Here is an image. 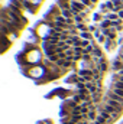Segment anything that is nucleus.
<instances>
[{
	"label": "nucleus",
	"mask_w": 123,
	"mask_h": 124,
	"mask_svg": "<svg viewBox=\"0 0 123 124\" xmlns=\"http://www.w3.org/2000/svg\"><path fill=\"white\" fill-rule=\"evenodd\" d=\"M113 88L123 90V82H120V81H114V82H113Z\"/></svg>",
	"instance_id": "11"
},
{
	"label": "nucleus",
	"mask_w": 123,
	"mask_h": 124,
	"mask_svg": "<svg viewBox=\"0 0 123 124\" xmlns=\"http://www.w3.org/2000/svg\"><path fill=\"white\" fill-rule=\"evenodd\" d=\"M61 15L65 17V19H71L72 16H74V13H72V10L71 9H65V10H61Z\"/></svg>",
	"instance_id": "3"
},
{
	"label": "nucleus",
	"mask_w": 123,
	"mask_h": 124,
	"mask_svg": "<svg viewBox=\"0 0 123 124\" xmlns=\"http://www.w3.org/2000/svg\"><path fill=\"white\" fill-rule=\"evenodd\" d=\"M87 117H88V120H91L93 123L97 120V114H96V111H90V113L87 114Z\"/></svg>",
	"instance_id": "10"
},
{
	"label": "nucleus",
	"mask_w": 123,
	"mask_h": 124,
	"mask_svg": "<svg viewBox=\"0 0 123 124\" xmlns=\"http://www.w3.org/2000/svg\"><path fill=\"white\" fill-rule=\"evenodd\" d=\"M113 79H114V81H120V82H123V75H120V74H114V75H113Z\"/></svg>",
	"instance_id": "14"
},
{
	"label": "nucleus",
	"mask_w": 123,
	"mask_h": 124,
	"mask_svg": "<svg viewBox=\"0 0 123 124\" xmlns=\"http://www.w3.org/2000/svg\"><path fill=\"white\" fill-rule=\"evenodd\" d=\"M122 52H123V49H122Z\"/></svg>",
	"instance_id": "23"
},
{
	"label": "nucleus",
	"mask_w": 123,
	"mask_h": 124,
	"mask_svg": "<svg viewBox=\"0 0 123 124\" xmlns=\"http://www.w3.org/2000/svg\"><path fill=\"white\" fill-rule=\"evenodd\" d=\"M88 45H90V42H88V40H81V45H80V46L84 49V48H87Z\"/></svg>",
	"instance_id": "16"
},
{
	"label": "nucleus",
	"mask_w": 123,
	"mask_h": 124,
	"mask_svg": "<svg viewBox=\"0 0 123 124\" xmlns=\"http://www.w3.org/2000/svg\"><path fill=\"white\" fill-rule=\"evenodd\" d=\"M122 66H123V62L120 61V59H114V61H113V68H114L117 72L122 69Z\"/></svg>",
	"instance_id": "5"
},
{
	"label": "nucleus",
	"mask_w": 123,
	"mask_h": 124,
	"mask_svg": "<svg viewBox=\"0 0 123 124\" xmlns=\"http://www.w3.org/2000/svg\"><path fill=\"white\" fill-rule=\"evenodd\" d=\"M94 36H96V38L101 36V32H100V31H96V32H94Z\"/></svg>",
	"instance_id": "19"
},
{
	"label": "nucleus",
	"mask_w": 123,
	"mask_h": 124,
	"mask_svg": "<svg viewBox=\"0 0 123 124\" xmlns=\"http://www.w3.org/2000/svg\"><path fill=\"white\" fill-rule=\"evenodd\" d=\"M104 4H106V9H109V10L114 12V3H113V0H107Z\"/></svg>",
	"instance_id": "8"
},
{
	"label": "nucleus",
	"mask_w": 123,
	"mask_h": 124,
	"mask_svg": "<svg viewBox=\"0 0 123 124\" xmlns=\"http://www.w3.org/2000/svg\"><path fill=\"white\" fill-rule=\"evenodd\" d=\"M119 59L123 62V52H120V55H119Z\"/></svg>",
	"instance_id": "20"
},
{
	"label": "nucleus",
	"mask_w": 123,
	"mask_h": 124,
	"mask_svg": "<svg viewBox=\"0 0 123 124\" xmlns=\"http://www.w3.org/2000/svg\"><path fill=\"white\" fill-rule=\"evenodd\" d=\"M113 93L117 94L119 97H122V98H123V90H117V88H113Z\"/></svg>",
	"instance_id": "15"
},
{
	"label": "nucleus",
	"mask_w": 123,
	"mask_h": 124,
	"mask_svg": "<svg viewBox=\"0 0 123 124\" xmlns=\"http://www.w3.org/2000/svg\"><path fill=\"white\" fill-rule=\"evenodd\" d=\"M93 19H94L96 22H100V20H104V19L101 17V15H100V13H94V15H93Z\"/></svg>",
	"instance_id": "12"
},
{
	"label": "nucleus",
	"mask_w": 123,
	"mask_h": 124,
	"mask_svg": "<svg viewBox=\"0 0 123 124\" xmlns=\"http://www.w3.org/2000/svg\"><path fill=\"white\" fill-rule=\"evenodd\" d=\"M83 59H84V61H90V59H91L90 54H84V55H83Z\"/></svg>",
	"instance_id": "17"
},
{
	"label": "nucleus",
	"mask_w": 123,
	"mask_h": 124,
	"mask_svg": "<svg viewBox=\"0 0 123 124\" xmlns=\"http://www.w3.org/2000/svg\"><path fill=\"white\" fill-rule=\"evenodd\" d=\"M104 19H109V20H112V22H116V20L119 19V15H117V13H109L107 16H104Z\"/></svg>",
	"instance_id": "6"
},
{
	"label": "nucleus",
	"mask_w": 123,
	"mask_h": 124,
	"mask_svg": "<svg viewBox=\"0 0 123 124\" xmlns=\"http://www.w3.org/2000/svg\"><path fill=\"white\" fill-rule=\"evenodd\" d=\"M122 1H123V0H122Z\"/></svg>",
	"instance_id": "24"
},
{
	"label": "nucleus",
	"mask_w": 123,
	"mask_h": 124,
	"mask_svg": "<svg viewBox=\"0 0 123 124\" xmlns=\"http://www.w3.org/2000/svg\"><path fill=\"white\" fill-rule=\"evenodd\" d=\"M93 56H94V58H103V51H101L98 46H96L94 51H93Z\"/></svg>",
	"instance_id": "4"
},
{
	"label": "nucleus",
	"mask_w": 123,
	"mask_h": 124,
	"mask_svg": "<svg viewBox=\"0 0 123 124\" xmlns=\"http://www.w3.org/2000/svg\"><path fill=\"white\" fill-rule=\"evenodd\" d=\"M103 110H104V111H107V113H110L112 116H116V114H120V111H119L117 108H114V107H112V105H109V104H106V105L103 107Z\"/></svg>",
	"instance_id": "1"
},
{
	"label": "nucleus",
	"mask_w": 123,
	"mask_h": 124,
	"mask_svg": "<svg viewBox=\"0 0 123 124\" xmlns=\"http://www.w3.org/2000/svg\"><path fill=\"white\" fill-rule=\"evenodd\" d=\"M117 74H120V75H123V66H122V69H120V71H119Z\"/></svg>",
	"instance_id": "21"
},
{
	"label": "nucleus",
	"mask_w": 123,
	"mask_h": 124,
	"mask_svg": "<svg viewBox=\"0 0 123 124\" xmlns=\"http://www.w3.org/2000/svg\"><path fill=\"white\" fill-rule=\"evenodd\" d=\"M97 1H98V0H91V3H93V4H96Z\"/></svg>",
	"instance_id": "22"
},
{
	"label": "nucleus",
	"mask_w": 123,
	"mask_h": 124,
	"mask_svg": "<svg viewBox=\"0 0 123 124\" xmlns=\"http://www.w3.org/2000/svg\"><path fill=\"white\" fill-rule=\"evenodd\" d=\"M80 1H81L86 7H91V6H94V4L91 3V0H80Z\"/></svg>",
	"instance_id": "13"
},
{
	"label": "nucleus",
	"mask_w": 123,
	"mask_h": 124,
	"mask_svg": "<svg viewBox=\"0 0 123 124\" xmlns=\"http://www.w3.org/2000/svg\"><path fill=\"white\" fill-rule=\"evenodd\" d=\"M107 98H110V100H114V101H117V102H120L123 105V98L122 97H119L117 94H114L113 91H110V93H107Z\"/></svg>",
	"instance_id": "2"
},
{
	"label": "nucleus",
	"mask_w": 123,
	"mask_h": 124,
	"mask_svg": "<svg viewBox=\"0 0 123 124\" xmlns=\"http://www.w3.org/2000/svg\"><path fill=\"white\" fill-rule=\"evenodd\" d=\"M61 124H75V123H72L71 120H62Z\"/></svg>",
	"instance_id": "18"
},
{
	"label": "nucleus",
	"mask_w": 123,
	"mask_h": 124,
	"mask_svg": "<svg viewBox=\"0 0 123 124\" xmlns=\"http://www.w3.org/2000/svg\"><path fill=\"white\" fill-rule=\"evenodd\" d=\"M75 28H77L80 32H88V28H87L84 23H77V25H75Z\"/></svg>",
	"instance_id": "9"
},
{
	"label": "nucleus",
	"mask_w": 123,
	"mask_h": 124,
	"mask_svg": "<svg viewBox=\"0 0 123 124\" xmlns=\"http://www.w3.org/2000/svg\"><path fill=\"white\" fill-rule=\"evenodd\" d=\"M80 36H81L84 40H90V39L93 38L91 32H81V33H80Z\"/></svg>",
	"instance_id": "7"
}]
</instances>
